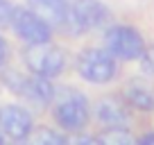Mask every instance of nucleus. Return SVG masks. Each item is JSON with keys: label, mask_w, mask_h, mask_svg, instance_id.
I'll return each mask as SVG.
<instances>
[{"label": "nucleus", "mask_w": 154, "mask_h": 145, "mask_svg": "<svg viewBox=\"0 0 154 145\" xmlns=\"http://www.w3.org/2000/svg\"><path fill=\"white\" fill-rule=\"evenodd\" d=\"M66 145H102L100 138L95 136H88V134H72L70 138H66Z\"/></svg>", "instance_id": "16"}, {"label": "nucleus", "mask_w": 154, "mask_h": 145, "mask_svg": "<svg viewBox=\"0 0 154 145\" xmlns=\"http://www.w3.org/2000/svg\"><path fill=\"white\" fill-rule=\"evenodd\" d=\"M77 75L88 84H109L118 75V59L106 48H86L75 59Z\"/></svg>", "instance_id": "3"}, {"label": "nucleus", "mask_w": 154, "mask_h": 145, "mask_svg": "<svg viewBox=\"0 0 154 145\" xmlns=\"http://www.w3.org/2000/svg\"><path fill=\"white\" fill-rule=\"evenodd\" d=\"M97 138H100L102 145H136L138 143L127 127H106Z\"/></svg>", "instance_id": "13"}, {"label": "nucleus", "mask_w": 154, "mask_h": 145, "mask_svg": "<svg viewBox=\"0 0 154 145\" xmlns=\"http://www.w3.org/2000/svg\"><path fill=\"white\" fill-rule=\"evenodd\" d=\"M23 59L25 66L29 68V72L41 75V77H57L61 75L66 68V52L54 43H36V45H27L23 50Z\"/></svg>", "instance_id": "5"}, {"label": "nucleus", "mask_w": 154, "mask_h": 145, "mask_svg": "<svg viewBox=\"0 0 154 145\" xmlns=\"http://www.w3.org/2000/svg\"><path fill=\"white\" fill-rule=\"evenodd\" d=\"M109 23L111 11L102 0H75V2H68V18L63 32L79 36L93 29H102Z\"/></svg>", "instance_id": "2"}, {"label": "nucleus", "mask_w": 154, "mask_h": 145, "mask_svg": "<svg viewBox=\"0 0 154 145\" xmlns=\"http://www.w3.org/2000/svg\"><path fill=\"white\" fill-rule=\"evenodd\" d=\"M7 57H9V45H7V41L0 36V68L7 63Z\"/></svg>", "instance_id": "17"}, {"label": "nucleus", "mask_w": 154, "mask_h": 145, "mask_svg": "<svg viewBox=\"0 0 154 145\" xmlns=\"http://www.w3.org/2000/svg\"><path fill=\"white\" fill-rule=\"evenodd\" d=\"M0 145H5V134L0 131Z\"/></svg>", "instance_id": "19"}, {"label": "nucleus", "mask_w": 154, "mask_h": 145, "mask_svg": "<svg viewBox=\"0 0 154 145\" xmlns=\"http://www.w3.org/2000/svg\"><path fill=\"white\" fill-rule=\"evenodd\" d=\"M2 82L9 91L23 95L25 100L34 102V104H50L54 102V95H57V88H54L52 79L41 77V75H20L16 70H5L2 72Z\"/></svg>", "instance_id": "4"}, {"label": "nucleus", "mask_w": 154, "mask_h": 145, "mask_svg": "<svg viewBox=\"0 0 154 145\" xmlns=\"http://www.w3.org/2000/svg\"><path fill=\"white\" fill-rule=\"evenodd\" d=\"M52 116L57 125L66 131H82L91 118V106L82 91L77 88H63L61 93L54 95V109Z\"/></svg>", "instance_id": "1"}, {"label": "nucleus", "mask_w": 154, "mask_h": 145, "mask_svg": "<svg viewBox=\"0 0 154 145\" xmlns=\"http://www.w3.org/2000/svg\"><path fill=\"white\" fill-rule=\"evenodd\" d=\"M11 29L18 34V39L25 41L27 45H36V43H48L52 39L54 29L45 23L43 18H38L32 9L25 7H16L14 9V18H11Z\"/></svg>", "instance_id": "7"}, {"label": "nucleus", "mask_w": 154, "mask_h": 145, "mask_svg": "<svg viewBox=\"0 0 154 145\" xmlns=\"http://www.w3.org/2000/svg\"><path fill=\"white\" fill-rule=\"evenodd\" d=\"M138 61H140V66H143V72H147V75L154 77V43L145 45V50H143Z\"/></svg>", "instance_id": "15"}, {"label": "nucleus", "mask_w": 154, "mask_h": 145, "mask_svg": "<svg viewBox=\"0 0 154 145\" xmlns=\"http://www.w3.org/2000/svg\"><path fill=\"white\" fill-rule=\"evenodd\" d=\"M95 118L100 125L104 127H127L131 120L129 104L125 102V97L106 95L102 100H97L95 104Z\"/></svg>", "instance_id": "9"}, {"label": "nucleus", "mask_w": 154, "mask_h": 145, "mask_svg": "<svg viewBox=\"0 0 154 145\" xmlns=\"http://www.w3.org/2000/svg\"><path fill=\"white\" fill-rule=\"evenodd\" d=\"M34 129L32 113L18 104H7L0 109V131L9 136L11 140H25L27 134Z\"/></svg>", "instance_id": "8"}, {"label": "nucleus", "mask_w": 154, "mask_h": 145, "mask_svg": "<svg viewBox=\"0 0 154 145\" xmlns=\"http://www.w3.org/2000/svg\"><path fill=\"white\" fill-rule=\"evenodd\" d=\"M29 9L43 18L50 27L66 29V18H68V2L66 0H27Z\"/></svg>", "instance_id": "10"}, {"label": "nucleus", "mask_w": 154, "mask_h": 145, "mask_svg": "<svg viewBox=\"0 0 154 145\" xmlns=\"http://www.w3.org/2000/svg\"><path fill=\"white\" fill-rule=\"evenodd\" d=\"M136 145H154V131H149V134H145L143 138L138 140Z\"/></svg>", "instance_id": "18"}, {"label": "nucleus", "mask_w": 154, "mask_h": 145, "mask_svg": "<svg viewBox=\"0 0 154 145\" xmlns=\"http://www.w3.org/2000/svg\"><path fill=\"white\" fill-rule=\"evenodd\" d=\"M14 9L11 0H0V29L11 27V18H14Z\"/></svg>", "instance_id": "14"}, {"label": "nucleus", "mask_w": 154, "mask_h": 145, "mask_svg": "<svg viewBox=\"0 0 154 145\" xmlns=\"http://www.w3.org/2000/svg\"><path fill=\"white\" fill-rule=\"evenodd\" d=\"M23 145H66V136L50 127H36L27 134Z\"/></svg>", "instance_id": "12"}, {"label": "nucleus", "mask_w": 154, "mask_h": 145, "mask_svg": "<svg viewBox=\"0 0 154 145\" xmlns=\"http://www.w3.org/2000/svg\"><path fill=\"white\" fill-rule=\"evenodd\" d=\"M125 102L131 109H138V111H154V86L145 79L136 77L131 82H127L125 91H122Z\"/></svg>", "instance_id": "11"}, {"label": "nucleus", "mask_w": 154, "mask_h": 145, "mask_svg": "<svg viewBox=\"0 0 154 145\" xmlns=\"http://www.w3.org/2000/svg\"><path fill=\"white\" fill-rule=\"evenodd\" d=\"M104 48L120 61H136L145 50V39L131 25H109L104 32Z\"/></svg>", "instance_id": "6"}]
</instances>
